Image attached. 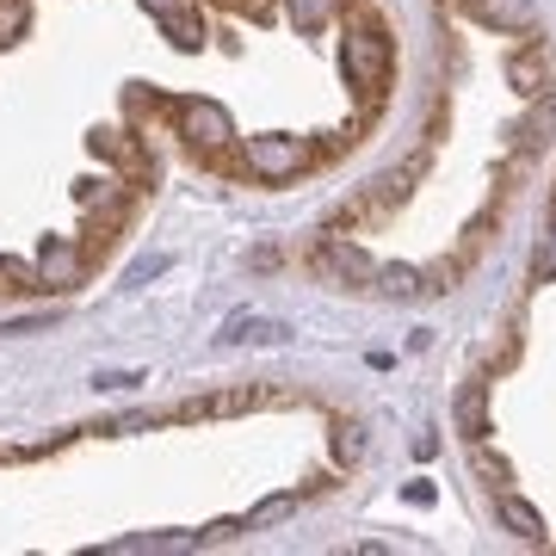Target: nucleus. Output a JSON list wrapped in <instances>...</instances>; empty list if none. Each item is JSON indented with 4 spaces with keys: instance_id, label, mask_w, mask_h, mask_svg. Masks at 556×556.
I'll use <instances>...</instances> for the list:
<instances>
[{
    "instance_id": "f257e3e1",
    "label": "nucleus",
    "mask_w": 556,
    "mask_h": 556,
    "mask_svg": "<svg viewBox=\"0 0 556 556\" xmlns=\"http://www.w3.org/2000/svg\"><path fill=\"white\" fill-rule=\"evenodd\" d=\"M346 80H353L358 93H378L383 80H390V38H383V25H358L346 31Z\"/></svg>"
},
{
    "instance_id": "f03ea898",
    "label": "nucleus",
    "mask_w": 556,
    "mask_h": 556,
    "mask_svg": "<svg viewBox=\"0 0 556 556\" xmlns=\"http://www.w3.org/2000/svg\"><path fill=\"white\" fill-rule=\"evenodd\" d=\"M303 167V142L298 137H254L248 142V174L254 179H291Z\"/></svg>"
},
{
    "instance_id": "7ed1b4c3",
    "label": "nucleus",
    "mask_w": 556,
    "mask_h": 556,
    "mask_svg": "<svg viewBox=\"0 0 556 556\" xmlns=\"http://www.w3.org/2000/svg\"><path fill=\"white\" fill-rule=\"evenodd\" d=\"M179 124H186V137L204 142V149H223V142L236 137V124L223 112L217 100H179Z\"/></svg>"
},
{
    "instance_id": "20e7f679",
    "label": "nucleus",
    "mask_w": 556,
    "mask_h": 556,
    "mask_svg": "<svg viewBox=\"0 0 556 556\" xmlns=\"http://www.w3.org/2000/svg\"><path fill=\"white\" fill-rule=\"evenodd\" d=\"M291 340V321H278V316H229L223 321V334L217 346H285Z\"/></svg>"
},
{
    "instance_id": "39448f33",
    "label": "nucleus",
    "mask_w": 556,
    "mask_h": 556,
    "mask_svg": "<svg viewBox=\"0 0 556 556\" xmlns=\"http://www.w3.org/2000/svg\"><path fill=\"white\" fill-rule=\"evenodd\" d=\"M470 20L489 25V31H532L538 25V7L532 0H464Z\"/></svg>"
},
{
    "instance_id": "423d86ee",
    "label": "nucleus",
    "mask_w": 556,
    "mask_h": 556,
    "mask_svg": "<svg viewBox=\"0 0 556 556\" xmlns=\"http://www.w3.org/2000/svg\"><path fill=\"white\" fill-rule=\"evenodd\" d=\"M507 80H514L526 100H538V93L551 87V50H544V43H526V50H514V56H507Z\"/></svg>"
},
{
    "instance_id": "0eeeda50",
    "label": "nucleus",
    "mask_w": 556,
    "mask_h": 556,
    "mask_svg": "<svg viewBox=\"0 0 556 556\" xmlns=\"http://www.w3.org/2000/svg\"><path fill=\"white\" fill-rule=\"evenodd\" d=\"M495 514H501V526L519 538V544H544V514H538L526 495H514V489H501L495 495Z\"/></svg>"
},
{
    "instance_id": "6e6552de",
    "label": "nucleus",
    "mask_w": 556,
    "mask_h": 556,
    "mask_svg": "<svg viewBox=\"0 0 556 556\" xmlns=\"http://www.w3.org/2000/svg\"><path fill=\"white\" fill-rule=\"evenodd\" d=\"M321 266L334 278H353V285H371L378 278V260L365 254V248H353V241H321Z\"/></svg>"
},
{
    "instance_id": "1a4fd4ad",
    "label": "nucleus",
    "mask_w": 556,
    "mask_h": 556,
    "mask_svg": "<svg viewBox=\"0 0 556 556\" xmlns=\"http://www.w3.org/2000/svg\"><path fill=\"white\" fill-rule=\"evenodd\" d=\"M452 415H457V433L470 439V445H482L489 439V383H464Z\"/></svg>"
},
{
    "instance_id": "9d476101",
    "label": "nucleus",
    "mask_w": 556,
    "mask_h": 556,
    "mask_svg": "<svg viewBox=\"0 0 556 556\" xmlns=\"http://www.w3.org/2000/svg\"><path fill=\"white\" fill-rule=\"evenodd\" d=\"M199 544V532H137V538H112L105 544V556H167V551H192Z\"/></svg>"
},
{
    "instance_id": "9b49d317",
    "label": "nucleus",
    "mask_w": 556,
    "mask_h": 556,
    "mask_svg": "<svg viewBox=\"0 0 556 556\" xmlns=\"http://www.w3.org/2000/svg\"><path fill=\"white\" fill-rule=\"evenodd\" d=\"M371 285H378L383 298H402V303H408V298H427V291H433V285H427V273L402 266V260H396V266H378V278H371Z\"/></svg>"
},
{
    "instance_id": "f8f14e48",
    "label": "nucleus",
    "mask_w": 556,
    "mask_h": 556,
    "mask_svg": "<svg viewBox=\"0 0 556 556\" xmlns=\"http://www.w3.org/2000/svg\"><path fill=\"white\" fill-rule=\"evenodd\" d=\"M155 25L179 43V50H199V43H204V20L192 13V7H167V13H161Z\"/></svg>"
},
{
    "instance_id": "ddd939ff",
    "label": "nucleus",
    "mask_w": 556,
    "mask_h": 556,
    "mask_svg": "<svg viewBox=\"0 0 556 556\" xmlns=\"http://www.w3.org/2000/svg\"><path fill=\"white\" fill-rule=\"evenodd\" d=\"M38 278H43V285H75V278H80V254L68 248V241H56V248H43Z\"/></svg>"
},
{
    "instance_id": "4468645a",
    "label": "nucleus",
    "mask_w": 556,
    "mask_h": 556,
    "mask_svg": "<svg viewBox=\"0 0 556 556\" xmlns=\"http://www.w3.org/2000/svg\"><path fill=\"white\" fill-rule=\"evenodd\" d=\"M291 20H298V31H321L334 20V0H291Z\"/></svg>"
},
{
    "instance_id": "2eb2a0df",
    "label": "nucleus",
    "mask_w": 556,
    "mask_h": 556,
    "mask_svg": "<svg viewBox=\"0 0 556 556\" xmlns=\"http://www.w3.org/2000/svg\"><path fill=\"white\" fill-rule=\"evenodd\" d=\"M291 507H298V495H273V501H260V507H254L248 519H241V526H248V532H260V526H273V519H285Z\"/></svg>"
},
{
    "instance_id": "dca6fc26",
    "label": "nucleus",
    "mask_w": 556,
    "mask_h": 556,
    "mask_svg": "<svg viewBox=\"0 0 556 556\" xmlns=\"http://www.w3.org/2000/svg\"><path fill=\"white\" fill-rule=\"evenodd\" d=\"M358 452H365L358 427H334V457H340V464H358Z\"/></svg>"
},
{
    "instance_id": "f3484780",
    "label": "nucleus",
    "mask_w": 556,
    "mask_h": 556,
    "mask_svg": "<svg viewBox=\"0 0 556 556\" xmlns=\"http://www.w3.org/2000/svg\"><path fill=\"white\" fill-rule=\"evenodd\" d=\"M56 309H43V316H20V321H7V328H0V334H43V328H56Z\"/></svg>"
},
{
    "instance_id": "a211bd4d",
    "label": "nucleus",
    "mask_w": 556,
    "mask_h": 556,
    "mask_svg": "<svg viewBox=\"0 0 556 556\" xmlns=\"http://www.w3.org/2000/svg\"><path fill=\"white\" fill-rule=\"evenodd\" d=\"M93 149H100V155H112V161H137V155H130V142H124L118 130H100V137H93Z\"/></svg>"
},
{
    "instance_id": "6ab92c4d",
    "label": "nucleus",
    "mask_w": 556,
    "mask_h": 556,
    "mask_svg": "<svg viewBox=\"0 0 556 556\" xmlns=\"http://www.w3.org/2000/svg\"><path fill=\"white\" fill-rule=\"evenodd\" d=\"M130 383H149L142 371H93V390H130Z\"/></svg>"
},
{
    "instance_id": "aec40b11",
    "label": "nucleus",
    "mask_w": 556,
    "mask_h": 556,
    "mask_svg": "<svg viewBox=\"0 0 556 556\" xmlns=\"http://www.w3.org/2000/svg\"><path fill=\"white\" fill-rule=\"evenodd\" d=\"M532 273H538V285H551V278H556V229H551V241H544V248H538Z\"/></svg>"
},
{
    "instance_id": "412c9836",
    "label": "nucleus",
    "mask_w": 556,
    "mask_h": 556,
    "mask_svg": "<svg viewBox=\"0 0 556 556\" xmlns=\"http://www.w3.org/2000/svg\"><path fill=\"white\" fill-rule=\"evenodd\" d=\"M161 273H167V254H149V260L130 266V285H149V278H161Z\"/></svg>"
},
{
    "instance_id": "4be33fe9",
    "label": "nucleus",
    "mask_w": 556,
    "mask_h": 556,
    "mask_svg": "<svg viewBox=\"0 0 556 556\" xmlns=\"http://www.w3.org/2000/svg\"><path fill=\"white\" fill-rule=\"evenodd\" d=\"M142 7H149V13H155V20H161V13H167V7H179V0H142Z\"/></svg>"
}]
</instances>
